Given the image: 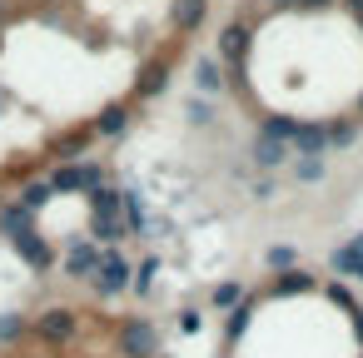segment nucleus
Instances as JSON below:
<instances>
[{"label":"nucleus","mask_w":363,"mask_h":358,"mask_svg":"<svg viewBox=\"0 0 363 358\" xmlns=\"http://www.w3.org/2000/svg\"><path fill=\"white\" fill-rule=\"evenodd\" d=\"M11 249H16L30 269H40V274H45V269H50V259H55V254H50V244H45V234H40L35 224H30V229H21V234H11Z\"/></svg>","instance_id":"obj_6"},{"label":"nucleus","mask_w":363,"mask_h":358,"mask_svg":"<svg viewBox=\"0 0 363 358\" xmlns=\"http://www.w3.org/2000/svg\"><path fill=\"white\" fill-rule=\"evenodd\" d=\"M269 269H294V249L289 244H274L269 249Z\"/></svg>","instance_id":"obj_26"},{"label":"nucleus","mask_w":363,"mask_h":358,"mask_svg":"<svg viewBox=\"0 0 363 358\" xmlns=\"http://www.w3.org/2000/svg\"><path fill=\"white\" fill-rule=\"evenodd\" d=\"M90 130H95V135H105V140H110V135H120V130H130V105H105V110H100V120H95Z\"/></svg>","instance_id":"obj_13"},{"label":"nucleus","mask_w":363,"mask_h":358,"mask_svg":"<svg viewBox=\"0 0 363 358\" xmlns=\"http://www.w3.org/2000/svg\"><path fill=\"white\" fill-rule=\"evenodd\" d=\"M284 160H294V150H289L284 140H269V135L254 140V164H259V169H279Z\"/></svg>","instance_id":"obj_12"},{"label":"nucleus","mask_w":363,"mask_h":358,"mask_svg":"<svg viewBox=\"0 0 363 358\" xmlns=\"http://www.w3.org/2000/svg\"><path fill=\"white\" fill-rule=\"evenodd\" d=\"M80 155H85V130H75V135H65V140L50 145V160H65V164H70V160H80Z\"/></svg>","instance_id":"obj_19"},{"label":"nucleus","mask_w":363,"mask_h":358,"mask_svg":"<svg viewBox=\"0 0 363 358\" xmlns=\"http://www.w3.org/2000/svg\"><path fill=\"white\" fill-rule=\"evenodd\" d=\"M289 150H294V155H323V150H328V130H323V125H298L294 140H289Z\"/></svg>","instance_id":"obj_11"},{"label":"nucleus","mask_w":363,"mask_h":358,"mask_svg":"<svg viewBox=\"0 0 363 358\" xmlns=\"http://www.w3.org/2000/svg\"><path fill=\"white\" fill-rule=\"evenodd\" d=\"M244 328H249V303H239V308L229 313V338H239Z\"/></svg>","instance_id":"obj_27"},{"label":"nucleus","mask_w":363,"mask_h":358,"mask_svg":"<svg viewBox=\"0 0 363 358\" xmlns=\"http://www.w3.org/2000/svg\"><path fill=\"white\" fill-rule=\"evenodd\" d=\"M160 90H169V65H164V60L145 65V70H140V80H135V95H140V100H155Z\"/></svg>","instance_id":"obj_10"},{"label":"nucleus","mask_w":363,"mask_h":358,"mask_svg":"<svg viewBox=\"0 0 363 358\" xmlns=\"http://www.w3.org/2000/svg\"><path fill=\"white\" fill-rule=\"evenodd\" d=\"M298 11H323V6H333V0H294Z\"/></svg>","instance_id":"obj_29"},{"label":"nucleus","mask_w":363,"mask_h":358,"mask_svg":"<svg viewBox=\"0 0 363 358\" xmlns=\"http://www.w3.org/2000/svg\"><path fill=\"white\" fill-rule=\"evenodd\" d=\"M294 179L298 184H318L323 179V155H298L294 160Z\"/></svg>","instance_id":"obj_20"},{"label":"nucleus","mask_w":363,"mask_h":358,"mask_svg":"<svg viewBox=\"0 0 363 358\" xmlns=\"http://www.w3.org/2000/svg\"><path fill=\"white\" fill-rule=\"evenodd\" d=\"M249 26H239V21H229L224 26V35H219V55L224 60H234V65H244V55H249Z\"/></svg>","instance_id":"obj_8"},{"label":"nucleus","mask_w":363,"mask_h":358,"mask_svg":"<svg viewBox=\"0 0 363 358\" xmlns=\"http://www.w3.org/2000/svg\"><path fill=\"white\" fill-rule=\"evenodd\" d=\"M50 199H55V189H50V179H30V184L21 189V204H26L30 214H35V209H45Z\"/></svg>","instance_id":"obj_18"},{"label":"nucleus","mask_w":363,"mask_h":358,"mask_svg":"<svg viewBox=\"0 0 363 358\" xmlns=\"http://www.w3.org/2000/svg\"><path fill=\"white\" fill-rule=\"evenodd\" d=\"M155 274H160V259H145V264H140V269H135V289H140V293H145V289H150V284H155Z\"/></svg>","instance_id":"obj_25"},{"label":"nucleus","mask_w":363,"mask_h":358,"mask_svg":"<svg viewBox=\"0 0 363 358\" xmlns=\"http://www.w3.org/2000/svg\"><path fill=\"white\" fill-rule=\"evenodd\" d=\"M204 16H209V0H174V11H169V21H174L179 35H194L204 26Z\"/></svg>","instance_id":"obj_7"},{"label":"nucleus","mask_w":363,"mask_h":358,"mask_svg":"<svg viewBox=\"0 0 363 358\" xmlns=\"http://www.w3.org/2000/svg\"><path fill=\"white\" fill-rule=\"evenodd\" d=\"M343 6H348V11H353V16H358V11H363V0H343Z\"/></svg>","instance_id":"obj_30"},{"label":"nucleus","mask_w":363,"mask_h":358,"mask_svg":"<svg viewBox=\"0 0 363 358\" xmlns=\"http://www.w3.org/2000/svg\"><path fill=\"white\" fill-rule=\"evenodd\" d=\"M239 293H244L239 284H219V289H214V303H219V308H229V303H234Z\"/></svg>","instance_id":"obj_28"},{"label":"nucleus","mask_w":363,"mask_h":358,"mask_svg":"<svg viewBox=\"0 0 363 358\" xmlns=\"http://www.w3.org/2000/svg\"><path fill=\"white\" fill-rule=\"evenodd\" d=\"M110 219H125L120 214V189L100 184V189H90V224H110Z\"/></svg>","instance_id":"obj_9"},{"label":"nucleus","mask_w":363,"mask_h":358,"mask_svg":"<svg viewBox=\"0 0 363 358\" xmlns=\"http://www.w3.org/2000/svg\"><path fill=\"white\" fill-rule=\"evenodd\" d=\"M194 90H199L204 100L224 90V75H219V65H214V60H199V65H194Z\"/></svg>","instance_id":"obj_15"},{"label":"nucleus","mask_w":363,"mask_h":358,"mask_svg":"<svg viewBox=\"0 0 363 358\" xmlns=\"http://www.w3.org/2000/svg\"><path fill=\"white\" fill-rule=\"evenodd\" d=\"M100 259H105V249H100L95 239H70V244H65L60 269H65V279H95Z\"/></svg>","instance_id":"obj_4"},{"label":"nucleus","mask_w":363,"mask_h":358,"mask_svg":"<svg viewBox=\"0 0 363 358\" xmlns=\"http://www.w3.org/2000/svg\"><path fill=\"white\" fill-rule=\"evenodd\" d=\"M30 224H35V214H30L21 199L0 209V234H6V239H11V234H21V229H30Z\"/></svg>","instance_id":"obj_14"},{"label":"nucleus","mask_w":363,"mask_h":358,"mask_svg":"<svg viewBox=\"0 0 363 358\" xmlns=\"http://www.w3.org/2000/svg\"><path fill=\"white\" fill-rule=\"evenodd\" d=\"M120 214H125V229L130 234H145V204L135 189H120Z\"/></svg>","instance_id":"obj_16"},{"label":"nucleus","mask_w":363,"mask_h":358,"mask_svg":"<svg viewBox=\"0 0 363 358\" xmlns=\"http://www.w3.org/2000/svg\"><path fill=\"white\" fill-rule=\"evenodd\" d=\"M155 348H160V333H155L150 318H125L120 323V353L125 358H155Z\"/></svg>","instance_id":"obj_5"},{"label":"nucleus","mask_w":363,"mask_h":358,"mask_svg":"<svg viewBox=\"0 0 363 358\" xmlns=\"http://www.w3.org/2000/svg\"><path fill=\"white\" fill-rule=\"evenodd\" d=\"M328 269H333V274H343V279H363V254L343 244V249H333V259H328Z\"/></svg>","instance_id":"obj_17"},{"label":"nucleus","mask_w":363,"mask_h":358,"mask_svg":"<svg viewBox=\"0 0 363 358\" xmlns=\"http://www.w3.org/2000/svg\"><path fill=\"white\" fill-rule=\"evenodd\" d=\"M100 184H105V169L90 164V160H85V164H55V174H50V189H55V194H75V189L90 194V189H100Z\"/></svg>","instance_id":"obj_3"},{"label":"nucleus","mask_w":363,"mask_h":358,"mask_svg":"<svg viewBox=\"0 0 363 358\" xmlns=\"http://www.w3.org/2000/svg\"><path fill=\"white\" fill-rule=\"evenodd\" d=\"M95 293L100 298H115V293H125V289H135V264L125 259V254H115V249H105V259H100V269H95Z\"/></svg>","instance_id":"obj_1"},{"label":"nucleus","mask_w":363,"mask_h":358,"mask_svg":"<svg viewBox=\"0 0 363 358\" xmlns=\"http://www.w3.org/2000/svg\"><path fill=\"white\" fill-rule=\"evenodd\" d=\"M184 115H189V125H209V120H214V105H209L204 95H194V100L184 105Z\"/></svg>","instance_id":"obj_24"},{"label":"nucleus","mask_w":363,"mask_h":358,"mask_svg":"<svg viewBox=\"0 0 363 358\" xmlns=\"http://www.w3.org/2000/svg\"><path fill=\"white\" fill-rule=\"evenodd\" d=\"M294 130H298V120H289V115H274V120L264 125V135H269V140H284V145L294 140Z\"/></svg>","instance_id":"obj_23"},{"label":"nucleus","mask_w":363,"mask_h":358,"mask_svg":"<svg viewBox=\"0 0 363 358\" xmlns=\"http://www.w3.org/2000/svg\"><path fill=\"white\" fill-rule=\"evenodd\" d=\"M348 249H358V254H363V234H353V244H348Z\"/></svg>","instance_id":"obj_31"},{"label":"nucleus","mask_w":363,"mask_h":358,"mask_svg":"<svg viewBox=\"0 0 363 358\" xmlns=\"http://www.w3.org/2000/svg\"><path fill=\"white\" fill-rule=\"evenodd\" d=\"M308 289H313V274H303V269H289L274 279V293H308Z\"/></svg>","instance_id":"obj_21"},{"label":"nucleus","mask_w":363,"mask_h":358,"mask_svg":"<svg viewBox=\"0 0 363 358\" xmlns=\"http://www.w3.org/2000/svg\"><path fill=\"white\" fill-rule=\"evenodd\" d=\"M75 328H80V313H75V308H60V303L30 318V333H35L40 343H55V348H60V343H70V338H75Z\"/></svg>","instance_id":"obj_2"},{"label":"nucleus","mask_w":363,"mask_h":358,"mask_svg":"<svg viewBox=\"0 0 363 358\" xmlns=\"http://www.w3.org/2000/svg\"><path fill=\"white\" fill-rule=\"evenodd\" d=\"M26 328H30V323H26V313H0V343H16Z\"/></svg>","instance_id":"obj_22"},{"label":"nucleus","mask_w":363,"mask_h":358,"mask_svg":"<svg viewBox=\"0 0 363 358\" xmlns=\"http://www.w3.org/2000/svg\"><path fill=\"white\" fill-rule=\"evenodd\" d=\"M358 110H363V100H358Z\"/></svg>","instance_id":"obj_33"},{"label":"nucleus","mask_w":363,"mask_h":358,"mask_svg":"<svg viewBox=\"0 0 363 358\" xmlns=\"http://www.w3.org/2000/svg\"><path fill=\"white\" fill-rule=\"evenodd\" d=\"M358 26H363V11H358Z\"/></svg>","instance_id":"obj_32"}]
</instances>
